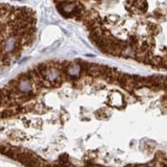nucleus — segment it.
I'll use <instances>...</instances> for the list:
<instances>
[{
    "label": "nucleus",
    "mask_w": 167,
    "mask_h": 167,
    "mask_svg": "<svg viewBox=\"0 0 167 167\" xmlns=\"http://www.w3.org/2000/svg\"><path fill=\"white\" fill-rule=\"evenodd\" d=\"M109 100L110 101V105H112L114 107H121V106H124V98L121 95V94H120L118 92L117 94V97H114L113 94L111 95L110 98H109Z\"/></svg>",
    "instance_id": "f257e3e1"
},
{
    "label": "nucleus",
    "mask_w": 167,
    "mask_h": 167,
    "mask_svg": "<svg viewBox=\"0 0 167 167\" xmlns=\"http://www.w3.org/2000/svg\"><path fill=\"white\" fill-rule=\"evenodd\" d=\"M14 113L13 112L11 109L9 108V110H5L3 111L0 112V118H9V117H12V116H14Z\"/></svg>",
    "instance_id": "f03ea898"
},
{
    "label": "nucleus",
    "mask_w": 167,
    "mask_h": 167,
    "mask_svg": "<svg viewBox=\"0 0 167 167\" xmlns=\"http://www.w3.org/2000/svg\"><path fill=\"white\" fill-rule=\"evenodd\" d=\"M153 15H154V17L156 18L157 20H160V22L165 21V14L161 11L156 10V11L153 13Z\"/></svg>",
    "instance_id": "7ed1b4c3"
},
{
    "label": "nucleus",
    "mask_w": 167,
    "mask_h": 167,
    "mask_svg": "<svg viewBox=\"0 0 167 167\" xmlns=\"http://www.w3.org/2000/svg\"><path fill=\"white\" fill-rule=\"evenodd\" d=\"M110 115V114L108 112L104 110H100L96 113V117H98L99 119H106V118H109Z\"/></svg>",
    "instance_id": "20e7f679"
},
{
    "label": "nucleus",
    "mask_w": 167,
    "mask_h": 167,
    "mask_svg": "<svg viewBox=\"0 0 167 167\" xmlns=\"http://www.w3.org/2000/svg\"><path fill=\"white\" fill-rule=\"evenodd\" d=\"M16 1H19V2H23V1H25V0H16Z\"/></svg>",
    "instance_id": "39448f33"
}]
</instances>
